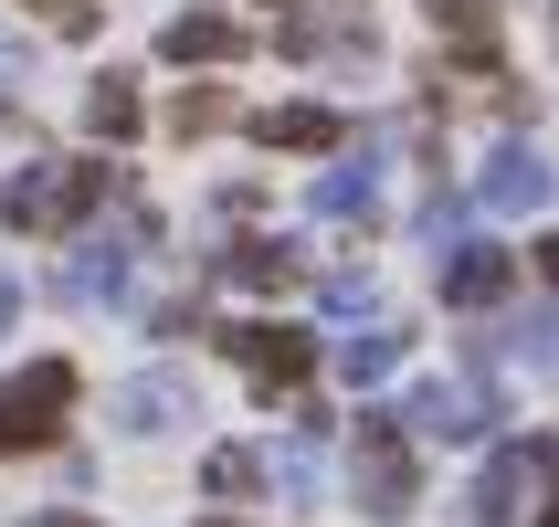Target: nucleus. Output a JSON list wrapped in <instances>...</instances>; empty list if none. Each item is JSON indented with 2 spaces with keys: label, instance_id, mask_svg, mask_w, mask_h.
<instances>
[{
  "label": "nucleus",
  "instance_id": "25",
  "mask_svg": "<svg viewBox=\"0 0 559 527\" xmlns=\"http://www.w3.org/2000/svg\"><path fill=\"white\" fill-rule=\"evenodd\" d=\"M538 275H549V285H559V243H538Z\"/></svg>",
  "mask_w": 559,
  "mask_h": 527
},
{
  "label": "nucleus",
  "instance_id": "12",
  "mask_svg": "<svg viewBox=\"0 0 559 527\" xmlns=\"http://www.w3.org/2000/svg\"><path fill=\"white\" fill-rule=\"evenodd\" d=\"M559 370V316H507L497 338H475V370Z\"/></svg>",
  "mask_w": 559,
  "mask_h": 527
},
{
  "label": "nucleus",
  "instance_id": "2",
  "mask_svg": "<svg viewBox=\"0 0 559 527\" xmlns=\"http://www.w3.org/2000/svg\"><path fill=\"white\" fill-rule=\"evenodd\" d=\"M106 190H117L106 158H43V169H11V180H0V221H11V232H74Z\"/></svg>",
  "mask_w": 559,
  "mask_h": 527
},
{
  "label": "nucleus",
  "instance_id": "9",
  "mask_svg": "<svg viewBox=\"0 0 559 527\" xmlns=\"http://www.w3.org/2000/svg\"><path fill=\"white\" fill-rule=\"evenodd\" d=\"M53 296H63V307H117V296H127V232H85V243L63 253Z\"/></svg>",
  "mask_w": 559,
  "mask_h": 527
},
{
  "label": "nucleus",
  "instance_id": "27",
  "mask_svg": "<svg viewBox=\"0 0 559 527\" xmlns=\"http://www.w3.org/2000/svg\"><path fill=\"white\" fill-rule=\"evenodd\" d=\"M212 527H233V517H212Z\"/></svg>",
  "mask_w": 559,
  "mask_h": 527
},
{
  "label": "nucleus",
  "instance_id": "22",
  "mask_svg": "<svg viewBox=\"0 0 559 527\" xmlns=\"http://www.w3.org/2000/svg\"><path fill=\"white\" fill-rule=\"evenodd\" d=\"M317 307H338V316H359V307H370V275H359V264H348V275H328V285H317Z\"/></svg>",
  "mask_w": 559,
  "mask_h": 527
},
{
  "label": "nucleus",
  "instance_id": "7",
  "mask_svg": "<svg viewBox=\"0 0 559 527\" xmlns=\"http://www.w3.org/2000/svg\"><path fill=\"white\" fill-rule=\"evenodd\" d=\"M549 158L528 148V137H497L486 148V169H475V212H549Z\"/></svg>",
  "mask_w": 559,
  "mask_h": 527
},
{
  "label": "nucleus",
  "instance_id": "6",
  "mask_svg": "<svg viewBox=\"0 0 559 527\" xmlns=\"http://www.w3.org/2000/svg\"><path fill=\"white\" fill-rule=\"evenodd\" d=\"M106 411H117V433L158 443V433H180V422H201V391H190V370H138Z\"/></svg>",
  "mask_w": 559,
  "mask_h": 527
},
{
  "label": "nucleus",
  "instance_id": "4",
  "mask_svg": "<svg viewBox=\"0 0 559 527\" xmlns=\"http://www.w3.org/2000/svg\"><path fill=\"white\" fill-rule=\"evenodd\" d=\"M222 348H233V370H243L264 402H296L317 380V338L285 327V316H243V327H222Z\"/></svg>",
  "mask_w": 559,
  "mask_h": 527
},
{
  "label": "nucleus",
  "instance_id": "18",
  "mask_svg": "<svg viewBox=\"0 0 559 527\" xmlns=\"http://www.w3.org/2000/svg\"><path fill=\"white\" fill-rule=\"evenodd\" d=\"M264 475H275L285 496H317V475H328V443H317V422L296 443H275V454H264Z\"/></svg>",
  "mask_w": 559,
  "mask_h": 527
},
{
  "label": "nucleus",
  "instance_id": "26",
  "mask_svg": "<svg viewBox=\"0 0 559 527\" xmlns=\"http://www.w3.org/2000/svg\"><path fill=\"white\" fill-rule=\"evenodd\" d=\"M32 527H95V517H32Z\"/></svg>",
  "mask_w": 559,
  "mask_h": 527
},
{
  "label": "nucleus",
  "instance_id": "15",
  "mask_svg": "<svg viewBox=\"0 0 559 527\" xmlns=\"http://www.w3.org/2000/svg\"><path fill=\"white\" fill-rule=\"evenodd\" d=\"M402 327H359V338H338V380H359V391H380V380L402 370Z\"/></svg>",
  "mask_w": 559,
  "mask_h": 527
},
{
  "label": "nucleus",
  "instance_id": "14",
  "mask_svg": "<svg viewBox=\"0 0 559 527\" xmlns=\"http://www.w3.org/2000/svg\"><path fill=\"white\" fill-rule=\"evenodd\" d=\"M222 275L253 285V296H285V285H307V264H296V243H264V232H243V243L222 253Z\"/></svg>",
  "mask_w": 559,
  "mask_h": 527
},
{
  "label": "nucleus",
  "instance_id": "11",
  "mask_svg": "<svg viewBox=\"0 0 559 527\" xmlns=\"http://www.w3.org/2000/svg\"><path fill=\"white\" fill-rule=\"evenodd\" d=\"M307 212H317V221H370V212H380V169H370V148L338 158V169H317Z\"/></svg>",
  "mask_w": 559,
  "mask_h": 527
},
{
  "label": "nucleus",
  "instance_id": "17",
  "mask_svg": "<svg viewBox=\"0 0 559 527\" xmlns=\"http://www.w3.org/2000/svg\"><path fill=\"white\" fill-rule=\"evenodd\" d=\"M85 127H95V137H138V127H148L138 85H127V74H95V85H85Z\"/></svg>",
  "mask_w": 559,
  "mask_h": 527
},
{
  "label": "nucleus",
  "instance_id": "13",
  "mask_svg": "<svg viewBox=\"0 0 559 527\" xmlns=\"http://www.w3.org/2000/svg\"><path fill=\"white\" fill-rule=\"evenodd\" d=\"M158 53H169V63H233V53H243V22H222V11H180V22L158 32Z\"/></svg>",
  "mask_w": 559,
  "mask_h": 527
},
{
  "label": "nucleus",
  "instance_id": "16",
  "mask_svg": "<svg viewBox=\"0 0 559 527\" xmlns=\"http://www.w3.org/2000/svg\"><path fill=\"white\" fill-rule=\"evenodd\" d=\"M253 137H264V148H338V117H328V106H264Z\"/></svg>",
  "mask_w": 559,
  "mask_h": 527
},
{
  "label": "nucleus",
  "instance_id": "19",
  "mask_svg": "<svg viewBox=\"0 0 559 527\" xmlns=\"http://www.w3.org/2000/svg\"><path fill=\"white\" fill-rule=\"evenodd\" d=\"M433 11V32H454L465 53H497V0H423Z\"/></svg>",
  "mask_w": 559,
  "mask_h": 527
},
{
  "label": "nucleus",
  "instance_id": "20",
  "mask_svg": "<svg viewBox=\"0 0 559 527\" xmlns=\"http://www.w3.org/2000/svg\"><path fill=\"white\" fill-rule=\"evenodd\" d=\"M201 486H212V496H264V454H253V443H222L212 465H201Z\"/></svg>",
  "mask_w": 559,
  "mask_h": 527
},
{
  "label": "nucleus",
  "instance_id": "8",
  "mask_svg": "<svg viewBox=\"0 0 559 527\" xmlns=\"http://www.w3.org/2000/svg\"><path fill=\"white\" fill-rule=\"evenodd\" d=\"M402 422H412V433H433V443H475L486 422H497V402H486L475 380H423V391L402 402Z\"/></svg>",
  "mask_w": 559,
  "mask_h": 527
},
{
  "label": "nucleus",
  "instance_id": "1",
  "mask_svg": "<svg viewBox=\"0 0 559 527\" xmlns=\"http://www.w3.org/2000/svg\"><path fill=\"white\" fill-rule=\"evenodd\" d=\"M538 506H559V443H497L475 465L454 527H538Z\"/></svg>",
  "mask_w": 559,
  "mask_h": 527
},
{
  "label": "nucleus",
  "instance_id": "5",
  "mask_svg": "<svg viewBox=\"0 0 559 527\" xmlns=\"http://www.w3.org/2000/svg\"><path fill=\"white\" fill-rule=\"evenodd\" d=\"M74 411V370L63 359H32L22 380H0V454H43Z\"/></svg>",
  "mask_w": 559,
  "mask_h": 527
},
{
  "label": "nucleus",
  "instance_id": "23",
  "mask_svg": "<svg viewBox=\"0 0 559 527\" xmlns=\"http://www.w3.org/2000/svg\"><path fill=\"white\" fill-rule=\"evenodd\" d=\"M11 85H32V53L11 43V32H0V95H11Z\"/></svg>",
  "mask_w": 559,
  "mask_h": 527
},
{
  "label": "nucleus",
  "instance_id": "24",
  "mask_svg": "<svg viewBox=\"0 0 559 527\" xmlns=\"http://www.w3.org/2000/svg\"><path fill=\"white\" fill-rule=\"evenodd\" d=\"M11 316H22V285L0 275V338H11Z\"/></svg>",
  "mask_w": 559,
  "mask_h": 527
},
{
  "label": "nucleus",
  "instance_id": "10",
  "mask_svg": "<svg viewBox=\"0 0 559 527\" xmlns=\"http://www.w3.org/2000/svg\"><path fill=\"white\" fill-rule=\"evenodd\" d=\"M507 285H518V264H507V253L497 243H465V253H454V264H443V307H486V316H497L507 307Z\"/></svg>",
  "mask_w": 559,
  "mask_h": 527
},
{
  "label": "nucleus",
  "instance_id": "3",
  "mask_svg": "<svg viewBox=\"0 0 559 527\" xmlns=\"http://www.w3.org/2000/svg\"><path fill=\"white\" fill-rule=\"evenodd\" d=\"M348 496H359V517H380V527L412 517L423 465H412V443H402V411H359V433H348Z\"/></svg>",
  "mask_w": 559,
  "mask_h": 527
},
{
  "label": "nucleus",
  "instance_id": "21",
  "mask_svg": "<svg viewBox=\"0 0 559 527\" xmlns=\"http://www.w3.org/2000/svg\"><path fill=\"white\" fill-rule=\"evenodd\" d=\"M222 117H233V106H222L212 85H201V95H180V106H169V127H180V137H212Z\"/></svg>",
  "mask_w": 559,
  "mask_h": 527
}]
</instances>
